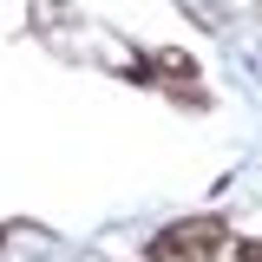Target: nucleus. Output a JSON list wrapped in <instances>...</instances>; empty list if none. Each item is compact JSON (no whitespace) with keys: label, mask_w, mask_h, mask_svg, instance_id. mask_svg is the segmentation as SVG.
Listing matches in <instances>:
<instances>
[{"label":"nucleus","mask_w":262,"mask_h":262,"mask_svg":"<svg viewBox=\"0 0 262 262\" xmlns=\"http://www.w3.org/2000/svg\"><path fill=\"white\" fill-rule=\"evenodd\" d=\"M236 262H262V236H249V243H236Z\"/></svg>","instance_id":"obj_2"},{"label":"nucleus","mask_w":262,"mask_h":262,"mask_svg":"<svg viewBox=\"0 0 262 262\" xmlns=\"http://www.w3.org/2000/svg\"><path fill=\"white\" fill-rule=\"evenodd\" d=\"M216 249H223V223H216V216H190V223H170L158 243H151V256H158V262H210Z\"/></svg>","instance_id":"obj_1"}]
</instances>
